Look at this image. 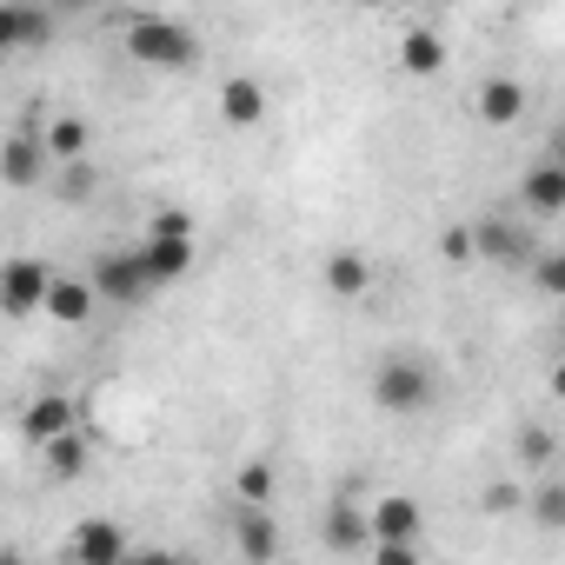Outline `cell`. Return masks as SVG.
<instances>
[{"label":"cell","mask_w":565,"mask_h":565,"mask_svg":"<svg viewBox=\"0 0 565 565\" xmlns=\"http://www.w3.org/2000/svg\"><path fill=\"white\" fill-rule=\"evenodd\" d=\"M532 279L552 294V300H565V253H539V266H532Z\"/></svg>","instance_id":"4316f807"},{"label":"cell","mask_w":565,"mask_h":565,"mask_svg":"<svg viewBox=\"0 0 565 565\" xmlns=\"http://www.w3.org/2000/svg\"><path fill=\"white\" fill-rule=\"evenodd\" d=\"M94 307H100V294H94V279H54V294H47V320H61V327H87L94 320Z\"/></svg>","instance_id":"9a60e30c"},{"label":"cell","mask_w":565,"mask_h":565,"mask_svg":"<svg viewBox=\"0 0 565 565\" xmlns=\"http://www.w3.org/2000/svg\"><path fill=\"white\" fill-rule=\"evenodd\" d=\"M426 539V505L413 492L373 499V545H419Z\"/></svg>","instance_id":"8992f818"},{"label":"cell","mask_w":565,"mask_h":565,"mask_svg":"<svg viewBox=\"0 0 565 565\" xmlns=\"http://www.w3.org/2000/svg\"><path fill=\"white\" fill-rule=\"evenodd\" d=\"M127 565H134V558H127Z\"/></svg>","instance_id":"e575fe53"},{"label":"cell","mask_w":565,"mask_h":565,"mask_svg":"<svg viewBox=\"0 0 565 565\" xmlns=\"http://www.w3.org/2000/svg\"><path fill=\"white\" fill-rule=\"evenodd\" d=\"M552 393L565 399V353H558V366H552Z\"/></svg>","instance_id":"1f68e13d"},{"label":"cell","mask_w":565,"mask_h":565,"mask_svg":"<svg viewBox=\"0 0 565 565\" xmlns=\"http://www.w3.org/2000/svg\"><path fill=\"white\" fill-rule=\"evenodd\" d=\"M512 452H519V466H525L532 479H545V466L558 459V439H552L545 426H519V439H512Z\"/></svg>","instance_id":"7402d4cb"},{"label":"cell","mask_w":565,"mask_h":565,"mask_svg":"<svg viewBox=\"0 0 565 565\" xmlns=\"http://www.w3.org/2000/svg\"><path fill=\"white\" fill-rule=\"evenodd\" d=\"M512 505H519V486H492L486 492V512H512Z\"/></svg>","instance_id":"f1b7e54d"},{"label":"cell","mask_w":565,"mask_h":565,"mask_svg":"<svg viewBox=\"0 0 565 565\" xmlns=\"http://www.w3.org/2000/svg\"><path fill=\"white\" fill-rule=\"evenodd\" d=\"M273 486H279V479H273V466H266V459H246V466L233 472L239 505H273Z\"/></svg>","instance_id":"603a6c76"},{"label":"cell","mask_w":565,"mask_h":565,"mask_svg":"<svg viewBox=\"0 0 565 565\" xmlns=\"http://www.w3.org/2000/svg\"><path fill=\"white\" fill-rule=\"evenodd\" d=\"M373 565H426L419 545H373Z\"/></svg>","instance_id":"83f0119b"},{"label":"cell","mask_w":565,"mask_h":565,"mask_svg":"<svg viewBox=\"0 0 565 565\" xmlns=\"http://www.w3.org/2000/svg\"><path fill=\"white\" fill-rule=\"evenodd\" d=\"M54 266L47 259H8V273H0V307H8V320H34V313H47V294H54Z\"/></svg>","instance_id":"5b68a950"},{"label":"cell","mask_w":565,"mask_h":565,"mask_svg":"<svg viewBox=\"0 0 565 565\" xmlns=\"http://www.w3.org/2000/svg\"><path fill=\"white\" fill-rule=\"evenodd\" d=\"M399 67H406V74H439V67H446V41L426 34V28H413V34L399 41Z\"/></svg>","instance_id":"ffe728a7"},{"label":"cell","mask_w":565,"mask_h":565,"mask_svg":"<svg viewBox=\"0 0 565 565\" xmlns=\"http://www.w3.org/2000/svg\"><path fill=\"white\" fill-rule=\"evenodd\" d=\"M41 459H47V472H54V479H61V486H67V479H81V472H87V446H81V433H67V439H54V446H47V452H41Z\"/></svg>","instance_id":"cb8c5ba5"},{"label":"cell","mask_w":565,"mask_h":565,"mask_svg":"<svg viewBox=\"0 0 565 565\" xmlns=\"http://www.w3.org/2000/svg\"><path fill=\"white\" fill-rule=\"evenodd\" d=\"M279 565H287V558H279Z\"/></svg>","instance_id":"836d02e7"},{"label":"cell","mask_w":565,"mask_h":565,"mask_svg":"<svg viewBox=\"0 0 565 565\" xmlns=\"http://www.w3.org/2000/svg\"><path fill=\"white\" fill-rule=\"evenodd\" d=\"M320 539H327L333 552H360V545H373V505H360L353 492H340V499L327 505V519H320Z\"/></svg>","instance_id":"ba28073f"},{"label":"cell","mask_w":565,"mask_h":565,"mask_svg":"<svg viewBox=\"0 0 565 565\" xmlns=\"http://www.w3.org/2000/svg\"><path fill=\"white\" fill-rule=\"evenodd\" d=\"M545 160H558V167H565V120L552 127V147H545Z\"/></svg>","instance_id":"f546056e"},{"label":"cell","mask_w":565,"mask_h":565,"mask_svg":"<svg viewBox=\"0 0 565 565\" xmlns=\"http://www.w3.org/2000/svg\"><path fill=\"white\" fill-rule=\"evenodd\" d=\"M47 41H54V14H41V8H0V54L47 47Z\"/></svg>","instance_id":"5bb4252c"},{"label":"cell","mask_w":565,"mask_h":565,"mask_svg":"<svg viewBox=\"0 0 565 565\" xmlns=\"http://www.w3.org/2000/svg\"><path fill=\"white\" fill-rule=\"evenodd\" d=\"M47 173H54L47 140H34V134H8V140H0V180H8V186H41Z\"/></svg>","instance_id":"52a82bcc"},{"label":"cell","mask_w":565,"mask_h":565,"mask_svg":"<svg viewBox=\"0 0 565 565\" xmlns=\"http://www.w3.org/2000/svg\"><path fill=\"white\" fill-rule=\"evenodd\" d=\"M519 206H525L532 220L565 213V167H558V160H532V167L519 173Z\"/></svg>","instance_id":"8fae6325"},{"label":"cell","mask_w":565,"mask_h":565,"mask_svg":"<svg viewBox=\"0 0 565 565\" xmlns=\"http://www.w3.org/2000/svg\"><path fill=\"white\" fill-rule=\"evenodd\" d=\"M134 565H186V558H173V552H140Z\"/></svg>","instance_id":"4dcf8cb0"},{"label":"cell","mask_w":565,"mask_h":565,"mask_svg":"<svg viewBox=\"0 0 565 565\" xmlns=\"http://www.w3.org/2000/svg\"><path fill=\"white\" fill-rule=\"evenodd\" d=\"M47 153H54V167H74V160H87V120L61 114V120L47 127Z\"/></svg>","instance_id":"44dd1931"},{"label":"cell","mask_w":565,"mask_h":565,"mask_svg":"<svg viewBox=\"0 0 565 565\" xmlns=\"http://www.w3.org/2000/svg\"><path fill=\"white\" fill-rule=\"evenodd\" d=\"M439 399V373L419 353H393L373 366V406L380 413H426Z\"/></svg>","instance_id":"7a4b0ae2"},{"label":"cell","mask_w":565,"mask_h":565,"mask_svg":"<svg viewBox=\"0 0 565 565\" xmlns=\"http://www.w3.org/2000/svg\"><path fill=\"white\" fill-rule=\"evenodd\" d=\"M233 545H239L246 565H279V519H273V505H239Z\"/></svg>","instance_id":"9c48e42d"},{"label":"cell","mask_w":565,"mask_h":565,"mask_svg":"<svg viewBox=\"0 0 565 565\" xmlns=\"http://www.w3.org/2000/svg\"><path fill=\"white\" fill-rule=\"evenodd\" d=\"M472 107H479L486 127H512V120L532 107V94H525L512 74H492V81H479V100H472Z\"/></svg>","instance_id":"4fadbf2b"},{"label":"cell","mask_w":565,"mask_h":565,"mask_svg":"<svg viewBox=\"0 0 565 565\" xmlns=\"http://www.w3.org/2000/svg\"><path fill=\"white\" fill-rule=\"evenodd\" d=\"M147 239H193V213L186 206H160L147 220Z\"/></svg>","instance_id":"484cf974"},{"label":"cell","mask_w":565,"mask_h":565,"mask_svg":"<svg viewBox=\"0 0 565 565\" xmlns=\"http://www.w3.org/2000/svg\"><path fill=\"white\" fill-rule=\"evenodd\" d=\"M100 186V173H94V160H74V167H54V193L61 200H87Z\"/></svg>","instance_id":"d4e9b609"},{"label":"cell","mask_w":565,"mask_h":565,"mask_svg":"<svg viewBox=\"0 0 565 565\" xmlns=\"http://www.w3.org/2000/svg\"><path fill=\"white\" fill-rule=\"evenodd\" d=\"M127 54H134L140 67L180 74V67L200 61V34H193L186 21H173V14H134V21H127Z\"/></svg>","instance_id":"6da1fadb"},{"label":"cell","mask_w":565,"mask_h":565,"mask_svg":"<svg viewBox=\"0 0 565 565\" xmlns=\"http://www.w3.org/2000/svg\"><path fill=\"white\" fill-rule=\"evenodd\" d=\"M21 433H28V439H34V446L47 452L54 439L81 433V413H74V399H67V393H41V399H34V406L21 413Z\"/></svg>","instance_id":"30bf717a"},{"label":"cell","mask_w":565,"mask_h":565,"mask_svg":"<svg viewBox=\"0 0 565 565\" xmlns=\"http://www.w3.org/2000/svg\"><path fill=\"white\" fill-rule=\"evenodd\" d=\"M140 259H147V279H153V287H173V279L193 273V239H147Z\"/></svg>","instance_id":"e0dca14e"},{"label":"cell","mask_w":565,"mask_h":565,"mask_svg":"<svg viewBox=\"0 0 565 565\" xmlns=\"http://www.w3.org/2000/svg\"><path fill=\"white\" fill-rule=\"evenodd\" d=\"M466 239H472V259H486V266H539L532 226H519L512 213H479L466 226Z\"/></svg>","instance_id":"3957f363"},{"label":"cell","mask_w":565,"mask_h":565,"mask_svg":"<svg viewBox=\"0 0 565 565\" xmlns=\"http://www.w3.org/2000/svg\"><path fill=\"white\" fill-rule=\"evenodd\" d=\"M74 565H127V532L114 519H81L74 525Z\"/></svg>","instance_id":"7c38bea8"},{"label":"cell","mask_w":565,"mask_h":565,"mask_svg":"<svg viewBox=\"0 0 565 565\" xmlns=\"http://www.w3.org/2000/svg\"><path fill=\"white\" fill-rule=\"evenodd\" d=\"M327 287H333L340 300H360V294H373V259H366V253H353V246H340V253L327 259Z\"/></svg>","instance_id":"ac0fdd59"},{"label":"cell","mask_w":565,"mask_h":565,"mask_svg":"<svg viewBox=\"0 0 565 565\" xmlns=\"http://www.w3.org/2000/svg\"><path fill=\"white\" fill-rule=\"evenodd\" d=\"M87 279H94V294H100L107 307H140V300L153 294V279H147V259H140V246H114V253H100Z\"/></svg>","instance_id":"277c9868"},{"label":"cell","mask_w":565,"mask_h":565,"mask_svg":"<svg viewBox=\"0 0 565 565\" xmlns=\"http://www.w3.org/2000/svg\"><path fill=\"white\" fill-rule=\"evenodd\" d=\"M0 565H28V552H21V545H8V552H0Z\"/></svg>","instance_id":"d6a6232c"},{"label":"cell","mask_w":565,"mask_h":565,"mask_svg":"<svg viewBox=\"0 0 565 565\" xmlns=\"http://www.w3.org/2000/svg\"><path fill=\"white\" fill-rule=\"evenodd\" d=\"M525 512L539 532H565V479H532L525 486Z\"/></svg>","instance_id":"d6986e66"},{"label":"cell","mask_w":565,"mask_h":565,"mask_svg":"<svg viewBox=\"0 0 565 565\" xmlns=\"http://www.w3.org/2000/svg\"><path fill=\"white\" fill-rule=\"evenodd\" d=\"M220 114H226V127H259L266 120V87L253 74H233L220 87Z\"/></svg>","instance_id":"2e32d148"}]
</instances>
